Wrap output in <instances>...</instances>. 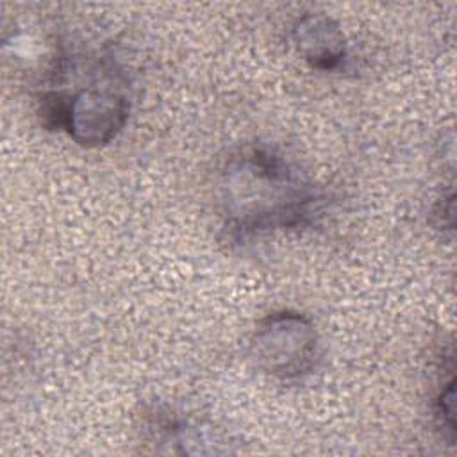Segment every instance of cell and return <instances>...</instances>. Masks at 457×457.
<instances>
[{"instance_id": "cell-1", "label": "cell", "mask_w": 457, "mask_h": 457, "mask_svg": "<svg viewBox=\"0 0 457 457\" xmlns=\"http://www.w3.org/2000/svg\"><path fill=\"white\" fill-rule=\"evenodd\" d=\"M218 211L236 241L303 228L320 214V195L280 152L250 143L234 150L216 182Z\"/></svg>"}, {"instance_id": "cell-7", "label": "cell", "mask_w": 457, "mask_h": 457, "mask_svg": "<svg viewBox=\"0 0 457 457\" xmlns=\"http://www.w3.org/2000/svg\"><path fill=\"white\" fill-rule=\"evenodd\" d=\"M432 221L436 228L439 230H453V221H455V196L453 191L450 189L448 195H443L439 202L432 209Z\"/></svg>"}, {"instance_id": "cell-3", "label": "cell", "mask_w": 457, "mask_h": 457, "mask_svg": "<svg viewBox=\"0 0 457 457\" xmlns=\"http://www.w3.org/2000/svg\"><path fill=\"white\" fill-rule=\"evenodd\" d=\"M255 366L277 380H298L309 375L320 357V336L312 320L291 309L266 314L250 339Z\"/></svg>"}, {"instance_id": "cell-5", "label": "cell", "mask_w": 457, "mask_h": 457, "mask_svg": "<svg viewBox=\"0 0 457 457\" xmlns=\"http://www.w3.org/2000/svg\"><path fill=\"white\" fill-rule=\"evenodd\" d=\"M143 441L159 453H209L216 443L196 423L182 418L166 405H150L141 414Z\"/></svg>"}, {"instance_id": "cell-4", "label": "cell", "mask_w": 457, "mask_h": 457, "mask_svg": "<svg viewBox=\"0 0 457 457\" xmlns=\"http://www.w3.org/2000/svg\"><path fill=\"white\" fill-rule=\"evenodd\" d=\"M291 41L312 70L334 71L346 59V36L341 25L323 12L302 14L291 27Z\"/></svg>"}, {"instance_id": "cell-2", "label": "cell", "mask_w": 457, "mask_h": 457, "mask_svg": "<svg viewBox=\"0 0 457 457\" xmlns=\"http://www.w3.org/2000/svg\"><path fill=\"white\" fill-rule=\"evenodd\" d=\"M125 84L123 68L112 55H102L87 82L39 95V118L46 129L66 132L80 146H105L129 121L130 100Z\"/></svg>"}, {"instance_id": "cell-6", "label": "cell", "mask_w": 457, "mask_h": 457, "mask_svg": "<svg viewBox=\"0 0 457 457\" xmlns=\"http://www.w3.org/2000/svg\"><path fill=\"white\" fill-rule=\"evenodd\" d=\"M453 407H455V380L453 377H450L448 382H445V386L437 393L434 402V416H436L437 428L441 430L443 437L450 445H453L455 441V416H453L455 409Z\"/></svg>"}]
</instances>
